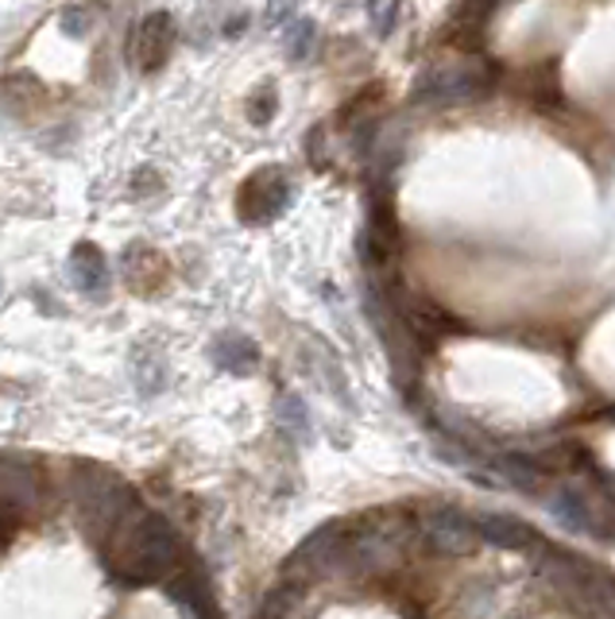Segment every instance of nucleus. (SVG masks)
Listing matches in <instances>:
<instances>
[{"label":"nucleus","instance_id":"nucleus-1","mask_svg":"<svg viewBox=\"0 0 615 619\" xmlns=\"http://www.w3.org/2000/svg\"><path fill=\"white\" fill-rule=\"evenodd\" d=\"M287 198H291L287 175L279 167H263V171H256L245 186H240L237 206H240V217H245V221L263 225V221H271V217L283 214Z\"/></svg>","mask_w":615,"mask_h":619},{"label":"nucleus","instance_id":"nucleus-2","mask_svg":"<svg viewBox=\"0 0 615 619\" xmlns=\"http://www.w3.org/2000/svg\"><path fill=\"white\" fill-rule=\"evenodd\" d=\"M171 43H174V24L166 12H155V17H148L140 24V32H136V43H132V55H136V66L140 70H159L163 66V58L171 55Z\"/></svg>","mask_w":615,"mask_h":619},{"label":"nucleus","instance_id":"nucleus-3","mask_svg":"<svg viewBox=\"0 0 615 619\" xmlns=\"http://www.w3.org/2000/svg\"><path fill=\"white\" fill-rule=\"evenodd\" d=\"M128 283L136 286V291H155V286L166 283V260L155 252V248H136L132 256H128Z\"/></svg>","mask_w":615,"mask_h":619},{"label":"nucleus","instance_id":"nucleus-4","mask_svg":"<svg viewBox=\"0 0 615 619\" xmlns=\"http://www.w3.org/2000/svg\"><path fill=\"white\" fill-rule=\"evenodd\" d=\"M71 279L82 286V291H97V286H105V260L94 245H78L71 252Z\"/></svg>","mask_w":615,"mask_h":619},{"label":"nucleus","instance_id":"nucleus-5","mask_svg":"<svg viewBox=\"0 0 615 619\" xmlns=\"http://www.w3.org/2000/svg\"><path fill=\"white\" fill-rule=\"evenodd\" d=\"M402 0H368V20L376 24L379 35H391L395 20H399Z\"/></svg>","mask_w":615,"mask_h":619},{"label":"nucleus","instance_id":"nucleus-6","mask_svg":"<svg viewBox=\"0 0 615 619\" xmlns=\"http://www.w3.org/2000/svg\"><path fill=\"white\" fill-rule=\"evenodd\" d=\"M379 97H384V86H379V82H371L368 89H360V94H356L353 101H348V109L341 112V120H360V112L371 109V105H376Z\"/></svg>","mask_w":615,"mask_h":619},{"label":"nucleus","instance_id":"nucleus-7","mask_svg":"<svg viewBox=\"0 0 615 619\" xmlns=\"http://www.w3.org/2000/svg\"><path fill=\"white\" fill-rule=\"evenodd\" d=\"M287 43H291L294 58H306L310 43H314V24H306V20H299V28H294V32L287 35Z\"/></svg>","mask_w":615,"mask_h":619},{"label":"nucleus","instance_id":"nucleus-8","mask_svg":"<svg viewBox=\"0 0 615 619\" xmlns=\"http://www.w3.org/2000/svg\"><path fill=\"white\" fill-rule=\"evenodd\" d=\"M271 109H276V89L263 86V94H260V97H252V117L263 124V120H271Z\"/></svg>","mask_w":615,"mask_h":619}]
</instances>
